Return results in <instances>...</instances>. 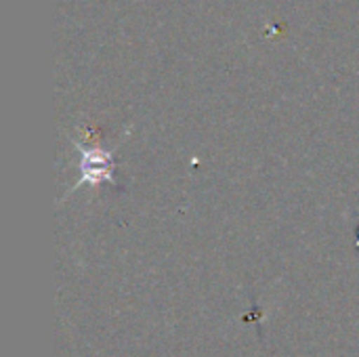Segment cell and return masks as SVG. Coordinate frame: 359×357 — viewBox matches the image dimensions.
<instances>
[{
    "instance_id": "obj_1",
    "label": "cell",
    "mask_w": 359,
    "mask_h": 357,
    "mask_svg": "<svg viewBox=\"0 0 359 357\" xmlns=\"http://www.w3.org/2000/svg\"><path fill=\"white\" fill-rule=\"evenodd\" d=\"M82 179L97 183L111 179V158L105 151H84L82 154Z\"/></svg>"
}]
</instances>
